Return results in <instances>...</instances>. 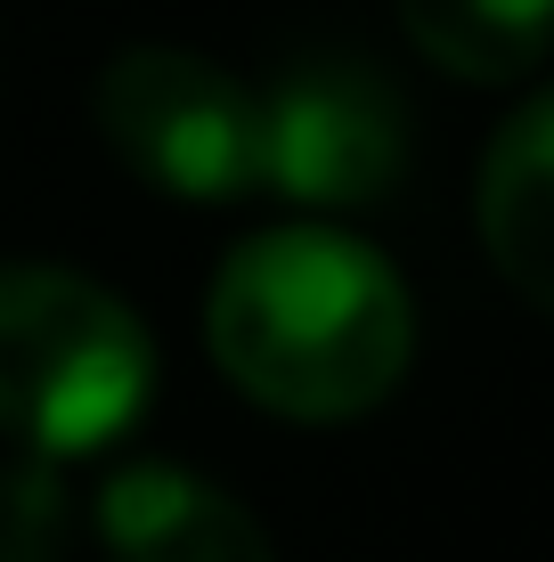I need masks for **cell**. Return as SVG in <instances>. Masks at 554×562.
I'll return each instance as SVG.
<instances>
[{"instance_id":"obj_1","label":"cell","mask_w":554,"mask_h":562,"mask_svg":"<svg viewBox=\"0 0 554 562\" xmlns=\"http://www.w3.org/2000/svg\"><path fill=\"white\" fill-rule=\"evenodd\" d=\"M204 342L253 408L294 424H351L384 408L408 375L416 302L399 269L342 228H261L221 261Z\"/></svg>"},{"instance_id":"obj_2","label":"cell","mask_w":554,"mask_h":562,"mask_svg":"<svg viewBox=\"0 0 554 562\" xmlns=\"http://www.w3.org/2000/svg\"><path fill=\"white\" fill-rule=\"evenodd\" d=\"M156 400V342L139 310L74 269H0V432L33 457H90Z\"/></svg>"},{"instance_id":"obj_3","label":"cell","mask_w":554,"mask_h":562,"mask_svg":"<svg viewBox=\"0 0 554 562\" xmlns=\"http://www.w3.org/2000/svg\"><path fill=\"white\" fill-rule=\"evenodd\" d=\"M99 131L163 196L237 204L261 188V99L196 49L131 42L99 74Z\"/></svg>"},{"instance_id":"obj_4","label":"cell","mask_w":554,"mask_h":562,"mask_svg":"<svg viewBox=\"0 0 554 562\" xmlns=\"http://www.w3.org/2000/svg\"><path fill=\"white\" fill-rule=\"evenodd\" d=\"M408 180V99L359 57H302L261 99V188L302 212H359Z\"/></svg>"},{"instance_id":"obj_5","label":"cell","mask_w":554,"mask_h":562,"mask_svg":"<svg viewBox=\"0 0 554 562\" xmlns=\"http://www.w3.org/2000/svg\"><path fill=\"white\" fill-rule=\"evenodd\" d=\"M99 538L114 562H278L245 497L188 464H114L99 490Z\"/></svg>"},{"instance_id":"obj_6","label":"cell","mask_w":554,"mask_h":562,"mask_svg":"<svg viewBox=\"0 0 554 562\" xmlns=\"http://www.w3.org/2000/svg\"><path fill=\"white\" fill-rule=\"evenodd\" d=\"M473 221H482L489 269L522 294L530 310L554 318V90L506 114V131L482 155V188H473Z\"/></svg>"},{"instance_id":"obj_7","label":"cell","mask_w":554,"mask_h":562,"mask_svg":"<svg viewBox=\"0 0 554 562\" xmlns=\"http://www.w3.org/2000/svg\"><path fill=\"white\" fill-rule=\"evenodd\" d=\"M399 25L456 82H522L554 42V0H399Z\"/></svg>"},{"instance_id":"obj_8","label":"cell","mask_w":554,"mask_h":562,"mask_svg":"<svg viewBox=\"0 0 554 562\" xmlns=\"http://www.w3.org/2000/svg\"><path fill=\"white\" fill-rule=\"evenodd\" d=\"M74 547V506L49 457L0 464V562H66Z\"/></svg>"}]
</instances>
